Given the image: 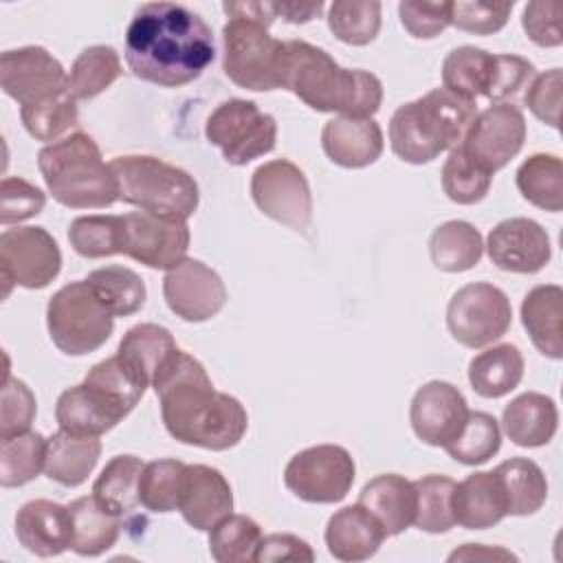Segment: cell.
I'll list each match as a JSON object with an SVG mask.
<instances>
[{
    "label": "cell",
    "mask_w": 563,
    "mask_h": 563,
    "mask_svg": "<svg viewBox=\"0 0 563 563\" xmlns=\"http://www.w3.org/2000/svg\"><path fill=\"white\" fill-rule=\"evenodd\" d=\"M213 57L209 24L185 4L145 2L128 24L125 62L143 81L180 88L198 79Z\"/></svg>",
    "instance_id": "cell-1"
},
{
    "label": "cell",
    "mask_w": 563,
    "mask_h": 563,
    "mask_svg": "<svg viewBox=\"0 0 563 563\" xmlns=\"http://www.w3.org/2000/svg\"><path fill=\"white\" fill-rule=\"evenodd\" d=\"M161 400V416L172 438L183 444L227 451L235 446L249 427L244 405L216 391L205 365L176 350L152 380Z\"/></svg>",
    "instance_id": "cell-2"
},
{
    "label": "cell",
    "mask_w": 563,
    "mask_h": 563,
    "mask_svg": "<svg viewBox=\"0 0 563 563\" xmlns=\"http://www.w3.org/2000/svg\"><path fill=\"white\" fill-rule=\"evenodd\" d=\"M282 88L317 112L372 119L383 103V84L361 68H341L323 48L303 40L284 42Z\"/></svg>",
    "instance_id": "cell-3"
},
{
    "label": "cell",
    "mask_w": 563,
    "mask_h": 563,
    "mask_svg": "<svg viewBox=\"0 0 563 563\" xmlns=\"http://www.w3.org/2000/svg\"><path fill=\"white\" fill-rule=\"evenodd\" d=\"M475 117V101L462 99L446 88H433L424 97L402 103L391 114V150L405 163H431L464 141Z\"/></svg>",
    "instance_id": "cell-4"
},
{
    "label": "cell",
    "mask_w": 563,
    "mask_h": 563,
    "mask_svg": "<svg viewBox=\"0 0 563 563\" xmlns=\"http://www.w3.org/2000/svg\"><path fill=\"white\" fill-rule=\"evenodd\" d=\"M37 167L48 194L64 207L103 209L119 200L114 172L86 132H73L42 147Z\"/></svg>",
    "instance_id": "cell-5"
},
{
    "label": "cell",
    "mask_w": 563,
    "mask_h": 563,
    "mask_svg": "<svg viewBox=\"0 0 563 563\" xmlns=\"http://www.w3.org/2000/svg\"><path fill=\"white\" fill-rule=\"evenodd\" d=\"M119 200L141 211L187 222L198 209L200 194L191 174L156 156L130 154L110 161Z\"/></svg>",
    "instance_id": "cell-6"
},
{
    "label": "cell",
    "mask_w": 563,
    "mask_h": 563,
    "mask_svg": "<svg viewBox=\"0 0 563 563\" xmlns=\"http://www.w3.org/2000/svg\"><path fill=\"white\" fill-rule=\"evenodd\" d=\"M222 68L235 86L255 92L282 88L286 46L268 33L266 24L244 15H229L222 26Z\"/></svg>",
    "instance_id": "cell-7"
},
{
    "label": "cell",
    "mask_w": 563,
    "mask_h": 563,
    "mask_svg": "<svg viewBox=\"0 0 563 563\" xmlns=\"http://www.w3.org/2000/svg\"><path fill=\"white\" fill-rule=\"evenodd\" d=\"M46 325L55 347L68 356L99 350L114 330V317L95 297L86 279L59 288L46 306Z\"/></svg>",
    "instance_id": "cell-8"
},
{
    "label": "cell",
    "mask_w": 563,
    "mask_h": 563,
    "mask_svg": "<svg viewBox=\"0 0 563 563\" xmlns=\"http://www.w3.org/2000/svg\"><path fill=\"white\" fill-rule=\"evenodd\" d=\"M205 136L231 165H246L275 150L277 121L246 99L222 101L207 119Z\"/></svg>",
    "instance_id": "cell-9"
},
{
    "label": "cell",
    "mask_w": 563,
    "mask_h": 563,
    "mask_svg": "<svg viewBox=\"0 0 563 563\" xmlns=\"http://www.w3.org/2000/svg\"><path fill=\"white\" fill-rule=\"evenodd\" d=\"M356 466L339 444L308 446L290 457L284 468L286 488L308 504H336L354 484Z\"/></svg>",
    "instance_id": "cell-10"
},
{
    "label": "cell",
    "mask_w": 563,
    "mask_h": 563,
    "mask_svg": "<svg viewBox=\"0 0 563 563\" xmlns=\"http://www.w3.org/2000/svg\"><path fill=\"white\" fill-rule=\"evenodd\" d=\"M512 323L506 292L486 282L462 286L449 301L446 325L457 343L477 350L501 339Z\"/></svg>",
    "instance_id": "cell-11"
},
{
    "label": "cell",
    "mask_w": 563,
    "mask_h": 563,
    "mask_svg": "<svg viewBox=\"0 0 563 563\" xmlns=\"http://www.w3.org/2000/svg\"><path fill=\"white\" fill-rule=\"evenodd\" d=\"M62 268V253L55 238L42 227L4 229L0 235V271L4 297L11 286L29 290L48 286Z\"/></svg>",
    "instance_id": "cell-12"
},
{
    "label": "cell",
    "mask_w": 563,
    "mask_h": 563,
    "mask_svg": "<svg viewBox=\"0 0 563 563\" xmlns=\"http://www.w3.org/2000/svg\"><path fill=\"white\" fill-rule=\"evenodd\" d=\"M251 196L257 209L292 231L312 222V194L306 174L286 158L260 165L251 176Z\"/></svg>",
    "instance_id": "cell-13"
},
{
    "label": "cell",
    "mask_w": 563,
    "mask_h": 563,
    "mask_svg": "<svg viewBox=\"0 0 563 563\" xmlns=\"http://www.w3.org/2000/svg\"><path fill=\"white\" fill-rule=\"evenodd\" d=\"M0 86L20 108L53 101L68 92V75L44 46L4 51L0 57Z\"/></svg>",
    "instance_id": "cell-14"
},
{
    "label": "cell",
    "mask_w": 563,
    "mask_h": 563,
    "mask_svg": "<svg viewBox=\"0 0 563 563\" xmlns=\"http://www.w3.org/2000/svg\"><path fill=\"white\" fill-rule=\"evenodd\" d=\"M189 227L183 220L161 218L147 211L123 213V249L128 255L150 268L169 271L187 257Z\"/></svg>",
    "instance_id": "cell-15"
},
{
    "label": "cell",
    "mask_w": 563,
    "mask_h": 563,
    "mask_svg": "<svg viewBox=\"0 0 563 563\" xmlns=\"http://www.w3.org/2000/svg\"><path fill=\"white\" fill-rule=\"evenodd\" d=\"M523 141V112L512 103H493L477 112L460 145L479 167L495 174L521 152Z\"/></svg>",
    "instance_id": "cell-16"
},
{
    "label": "cell",
    "mask_w": 563,
    "mask_h": 563,
    "mask_svg": "<svg viewBox=\"0 0 563 563\" xmlns=\"http://www.w3.org/2000/svg\"><path fill=\"white\" fill-rule=\"evenodd\" d=\"M163 297L169 310L189 323L216 317L227 301L222 277L200 260L185 257L163 279Z\"/></svg>",
    "instance_id": "cell-17"
},
{
    "label": "cell",
    "mask_w": 563,
    "mask_h": 563,
    "mask_svg": "<svg viewBox=\"0 0 563 563\" xmlns=\"http://www.w3.org/2000/svg\"><path fill=\"white\" fill-rule=\"evenodd\" d=\"M468 418V405L462 391L446 380L424 383L411 400V429L429 446L451 444Z\"/></svg>",
    "instance_id": "cell-18"
},
{
    "label": "cell",
    "mask_w": 563,
    "mask_h": 563,
    "mask_svg": "<svg viewBox=\"0 0 563 563\" xmlns=\"http://www.w3.org/2000/svg\"><path fill=\"white\" fill-rule=\"evenodd\" d=\"M490 262L508 273H539L552 257L545 229L530 218H508L490 229L486 238Z\"/></svg>",
    "instance_id": "cell-19"
},
{
    "label": "cell",
    "mask_w": 563,
    "mask_h": 563,
    "mask_svg": "<svg viewBox=\"0 0 563 563\" xmlns=\"http://www.w3.org/2000/svg\"><path fill=\"white\" fill-rule=\"evenodd\" d=\"M132 409L106 387L84 378V383L59 394L55 418L59 429L75 435H103L114 429Z\"/></svg>",
    "instance_id": "cell-20"
},
{
    "label": "cell",
    "mask_w": 563,
    "mask_h": 563,
    "mask_svg": "<svg viewBox=\"0 0 563 563\" xmlns=\"http://www.w3.org/2000/svg\"><path fill=\"white\" fill-rule=\"evenodd\" d=\"M178 510L191 528L209 532L233 510V493L227 477L213 466L187 464Z\"/></svg>",
    "instance_id": "cell-21"
},
{
    "label": "cell",
    "mask_w": 563,
    "mask_h": 563,
    "mask_svg": "<svg viewBox=\"0 0 563 563\" xmlns=\"http://www.w3.org/2000/svg\"><path fill=\"white\" fill-rule=\"evenodd\" d=\"M20 545L37 556H57L73 548V517L68 506L48 499L26 501L15 515Z\"/></svg>",
    "instance_id": "cell-22"
},
{
    "label": "cell",
    "mask_w": 563,
    "mask_h": 563,
    "mask_svg": "<svg viewBox=\"0 0 563 563\" xmlns=\"http://www.w3.org/2000/svg\"><path fill=\"white\" fill-rule=\"evenodd\" d=\"M321 145L328 158L347 169H361L378 161L385 141L374 119L334 117L321 130Z\"/></svg>",
    "instance_id": "cell-23"
},
{
    "label": "cell",
    "mask_w": 563,
    "mask_h": 563,
    "mask_svg": "<svg viewBox=\"0 0 563 563\" xmlns=\"http://www.w3.org/2000/svg\"><path fill=\"white\" fill-rule=\"evenodd\" d=\"M508 515V501L499 475L493 471H477L455 484L453 519L466 530H486Z\"/></svg>",
    "instance_id": "cell-24"
},
{
    "label": "cell",
    "mask_w": 563,
    "mask_h": 563,
    "mask_svg": "<svg viewBox=\"0 0 563 563\" xmlns=\"http://www.w3.org/2000/svg\"><path fill=\"white\" fill-rule=\"evenodd\" d=\"M387 532L361 504L336 510L325 526L328 552L339 561H365L378 552Z\"/></svg>",
    "instance_id": "cell-25"
},
{
    "label": "cell",
    "mask_w": 563,
    "mask_h": 563,
    "mask_svg": "<svg viewBox=\"0 0 563 563\" xmlns=\"http://www.w3.org/2000/svg\"><path fill=\"white\" fill-rule=\"evenodd\" d=\"M521 323L532 345L550 358L563 356V288L534 286L521 301Z\"/></svg>",
    "instance_id": "cell-26"
},
{
    "label": "cell",
    "mask_w": 563,
    "mask_h": 563,
    "mask_svg": "<svg viewBox=\"0 0 563 563\" xmlns=\"http://www.w3.org/2000/svg\"><path fill=\"white\" fill-rule=\"evenodd\" d=\"M358 504L365 506L383 523L387 537H394L413 523L416 488L413 482L405 479L402 475H376L363 486Z\"/></svg>",
    "instance_id": "cell-27"
},
{
    "label": "cell",
    "mask_w": 563,
    "mask_h": 563,
    "mask_svg": "<svg viewBox=\"0 0 563 563\" xmlns=\"http://www.w3.org/2000/svg\"><path fill=\"white\" fill-rule=\"evenodd\" d=\"M501 424L517 446H543L556 433L559 411L545 394L526 391L504 407Z\"/></svg>",
    "instance_id": "cell-28"
},
{
    "label": "cell",
    "mask_w": 563,
    "mask_h": 563,
    "mask_svg": "<svg viewBox=\"0 0 563 563\" xmlns=\"http://www.w3.org/2000/svg\"><path fill=\"white\" fill-rule=\"evenodd\" d=\"M99 455L101 442L97 435H75L59 429L48 438L44 473L48 479L75 488L95 471Z\"/></svg>",
    "instance_id": "cell-29"
},
{
    "label": "cell",
    "mask_w": 563,
    "mask_h": 563,
    "mask_svg": "<svg viewBox=\"0 0 563 563\" xmlns=\"http://www.w3.org/2000/svg\"><path fill=\"white\" fill-rule=\"evenodd\" d=\"M176 350L178 345L167 328L156 323H139L123 334L117 356L136 380L150 387L158 369Z\"/></svg>",
    "instance_id": "cell-30"
},
{
    "label": "cell",
    "mask_w": 563,
    "mask_h": 563,
    "mask_svg": "<svg viewBox=\"0 0 563 563\" xmlns=\"http://www.w3.org/2000/svg\"><path fill=\"white\" fill-rule=\"evenodd\" d=\"M523 378V354L517 345L499 343L468 363V380L482 398H501Z\"/></svg>",
    "instance_id": "cell-31"
},
{
    "label": "cell",
    "mask_w": 563,
    "mask_h": 563,
    "mask_svg": "<svg viewBox=\"0 0 563 563\" xmlns=\"http://www.w3.org/2000/svg\"><path fill=\"white\" fill-rule=\"evenodd\" d=\"M484 253L482 233L464 220L440 224L429 238V255L435 268L444 273H464L479 264Z\"/></svg>",
    "instance_id": "cell-32"
},
{
    "label": "cell",
    "mask_w": 563,
    "mask_h": 563,
    "mask_svg": "<svg viewBox=\"0 0 563 563\" xmlns=\"http://www.w3.org/2000/svg\"><path fill=\"white\" fill-rule=\"evenodd\" d=\"M73 517V550L79 556H99L121 534V519L103 510L95 497H79L68 504Z\"/></svg>",
    "instance_id": "cell-33"
},
{
    "label": "cell",
    "mask_w": 563,
    "mask_h": 563,
    "mask_svg": "<svg viewBox=\"0 0 563 563\" xmlns=\"http://www.w3.org/2000/svg\"><path fill=\"white\" fill-rule=\"evenodd\" d=\"M143 466L136 455H114L92 484L95 501L117 517L134 510L141 504L139 479Z\"/></svg>",
    "instance_id": "cell-34"
},
{
    "label": "cell",
    "mask_w": 563,
    "mask_h": 563,
    "mask_svg": "<svg viewBox=\"0 0 563 563\" xmlns=\"http://www.w3.org/2000/svg\"><path fill=\"white\" fill-rule=\"evenodd\" d=\"M493 66L495 55L484 48H453L442 62V88L468 101H475L479 95L486 97L493 79Z\"/></svg>",
    "instance_id": "cell-35"
},
{
    "label": "cell",
    "mask_w": 563,
    "mask_h": 563,
    "mask_svg": "<svg viewBox=\"0 0 563 563\" xmlns=\"http://www.w3.org/2000/svg\"><path fill=\"white\" fill-rule=\"evenodd\" d=\"M501 479L508 515L526 517L534 515L548 499V479L541 466L528 457H510L495 466Z\"/></svg>",
    "instance_id": "cell-36"
},
{
    "label": "cell",
    "mask_w": 563,
    "mask_h": 563,
    "mask_svg": "<svg viewBox=\"0 0 563 563\" xmlns=\"http://www.w3.org/2000/svg\"><path fill=\"white\" fill-rule=\"evenodd\" d=\"M95 297L108 308L112 317H130L145 303L147 290L139 273L128 266H103L86 277Z\"/></svg>",
    "instance_id": "cell-37"
},
{
    "label": "cell",
    "mask_w": 563,
    "mask_h": 563,
    "mask_svg": "<svg viewBox=\"0 0 563 563\" xmlns=\"http://www.w3.org/2000/svg\"><path fill=\"white\" fill-rule=\"evenodd\" d=\"M517 189L521 196L545 211L563 209V163L556 154H532L517 169Z\"/></svg>",
    "instance_id": "cell-38"
},
{
    "label": "cell",
    "mask_w": 563,
    "mask_h": 563,
    "mask_svg": "<svg viewBox=\"0 0 563 563\" xmlns=\"http://www.w3.org/2000/svg\"><path fill=\"white\" fill-rule=\"evenodd\" d=\"M46 444L37 431H24L18 435L0 438V484L2 488H15L33 482L46 464Z\"/></svg>",
    "instance_id": "cell-39"
},
{
    "label": "cell",
    "mask_w": 563,
    "mask_h": 563,
    "mask_svg": "<svg viewBox=\"0 0 563 563\" xmlns=\"http://www.w3.org/2000/svg\"><path fill=\"white\" fill-rule=\"evenodd\" d=\"M121 59L112 46H88L77 55L70 66L68 95L75 101L92 99L110 88L121 77Z\"/></svg>",
    "instance_id": "cell-40"
},
{
    "label": "cell",
    "mask_w": 563,
    "mask_h": 563,
    "mask_svg": "<svg viewBox=\"0 0 563 563\" xmlns=\"http://www.w3.org/2000/svg\"><path fill=\"white\" fill-rule=\"evenodd\" d=\"M416 488V517L413 526L440 534L455 526L453 519V490L455 482L446 475H424L413 482Z\"/></svg>",
    "instance_id": "cell-41"
},
{
    "label": "cell",
    "mask_w": 563,
    "mask_h": 563,
    "mask_svg": "<svg viewBox=\"0 0 563 563\" xmlns=\"http://www.w3.org/2000/svg\"><path fill=\"white\" fill-rule=\"evenodd\" d=\"M73 251L88 260L121 255L123 216H81L68 227Z\"/></svg>",
    "instance_id": "cell-42"
},
{
    "label": "cell",
    "mask_w": 563,
    "mask_h": 563,
    "mask_svg": "<svg viewBox=\"0 0 563 563\" xmlns=\"http://www.w3.org/2000/svg\"><path fill=\"white\" fill-rule=\"evenodd\" d=\"M262 528L246 515H229L209 530V552L218 563L255 561Z\"/></svg>",
    "instance_id": "cell-43"
},
{
    "label": "cell",
    "mask_w": 563,
    "mask_h": 563,
    "mask_svg": "<svg viewBox=\"0 0 563 563\" xmlns=\"http://www.w3.org/2000/svg\"><path fill=\"white\" fill-rule=\"evenodd\" d=\"M185 468L180 460H154L143 466L139 479V501L152 512L178 510Z\"/></svg>",
    "instance_id": "cell-44"
},
{
    "label": "cell",
    "mask_w": 563,
    "mask_h": 563,
    "mask_svg": "<svg viewBox=\"0 0 563 563\" xmlns=\"http://www.w3.org/2000/svg\"><path fill=\"white\" fill-rule=\"evenodd\" d=\"M501 446L499 422L484 411H468L460 435L444 451L460 464L477 466L488 462Z\"/></svg>",
    "instance_id": "cell-45"
},
{
    "label": "cell",
    "mask_w": 563,
    "mask_h": 563,
    "mask_svg": "<svg viewBox=\"0 0 563 563\" xmlns=\"http://www.w3.org/2000/svg\"><path fill=\"white\" fill-rule=\"evenodd\" d=\"M380 2L336 0L328 9L330 31L350 46H367L380 31Z\"/></svg>",
    "instance_id": "cell-46"
},
{
    "label": "cell",
    "mask_w": 563,
    "mask_h": 563,
    "mask_svg": "<svg viewBox=\"0 0 563 563\" xmlns=\"http://www.w3.org/2000/svg\"><path fill=\"white\" fill-rule=\"evenodd\" d=\"M493 183V174L479 167L462 145L449 152V158L442 167V189L449 200L457 205H475L479 202Z\"/></svg>",
    "instance_id": "cell-47"
},
{
    "label": "cell",
    "mask_w": 563,
    "mask_h": 563,
    "mask_svg": "<svg viewBox=\"0 0 563 563\" xmlns=\"http://www.w3.org/2000/svg\"><path fill=\"white\" fill-rule=\"evenodd\" d=\"M26 132L37 141H57L66 130L77 125V101L66 92L53 101L20 108Z\"/></svg>",
    "instance_id": "cell-48"
},
{
    "label": "cell",
    "mask_w": 563,
    "mask_h": 563,
    "mask_svg": "<svg viewBox=\"0 0 563 563\" xmlns=\"http://www.w3.org/2000/svg\"><path fill=\"white\" fill-rule=\"evenodd\" d=\"M515 2H451V24L475 35H490L506 26Z\"/></svg>",
    "instance_id": "cell-49"
},
{
    "label": "cell",
    "mask_w": 563,
    "mask_h": 563,
    "mask_svg": "<svg viewBox=\"0 0 563 563\" xmlns=\"http://www.w3.org/2000/svg\"><path fill=\"white\" fill-rule=\"evenodd\" d=\"M37 405L33 391L20 378H4L2 409H0V438L31 431Z\"/></svg>",
    "instance_id": "cell-50"
},
{
    "label": "cell",
    "mask_w": 563,
    "mask_h": 563,
    "mask_svg": "<svg viewBox=\"0 0 563 563\" xmlns=\"http://www.w3.org/2000/svg\"><path fill=\"white\" fill-rule=\"evenodd\" d=\"M561 90H563V73L561 68H550L541 75H534L530 86L526 88V106L530 112L548 123L550 128H559L561 123Z\"/></svg>",
    "instance_id": "cell-51"
},
{
    "label": "cell",
    "mask_w": 563,
    "mask_h": 563,
    "mask_svg": "<svg viewBox=\"0 0 563 563\" xmlns=\"http://www.w3.org/2000/svg\"><path fill=\"white\" fill-rule=\"evenodd\" d=\"M405 31L418 40H431L451 24V2H411L398 4Z\"/></svg>",
    "instance_id": "cell-52"
},
{
    "label": "cell",
    "mask_w": 563,
    "mask_h": 563,
    "mask_svg": "<svg viewBox=\"0 0 563 563\" xmlns=\"http://www.w3.org/2000/svg\"><path fill=\"white\" fill-rule=\"evenodd\" d=\"M44 205H46V196L40 187L11 176L2 180L0 222L4 227L37 216L44 209Z\"/></svg>",
    "instance_id": "cell-53"
},
{
    "label": "cell",
    "mask_w": 563,
    "mask_h": 563,
    "mask_svg": "<svg viewBox=\"0 0 563 563\" xmlns=\"http://www.w3.org/2000/svg\"><path fill=\"white\" fill-rule=\"evenodd\" d=\"M534 75H537L534 66L526 57L495 55L493 79H490L486 99H490L495 103H504V99L515 97L519 90L528 88L530 81L534 79Z\"/></svg>",
    "instance_id": "cell-54"
},
{
    "label": "cell",
    "mask_w": 563,
    "mask_h": 563,
    "mask_svg": "<svg viewBox=\"0 0 563 563\" xmlns=\"http://www.w3.org/2000/svg\"><path fill=\"white\" fill-rule=\"evenodd\" d=\"M523 31L539 46H561V4L559 2H528L521 18Z\"/></svg>",
    "instance_id": "cell-55"
},
{
    "label": "cell",
    "mask_w": 563,
    "mask_h": 563,
    "mask_svg": "<svg viewBox=\"0 0 563 563\" xmlns=\"http://www.w3.org/2000/svg\"><path fill=\"white\" fill-rule=\"evenodd\" d=\"M257 563H271V561H314L312 548L288 532H275L268 537H262L257 550H255Z\"/></svg>",
    "instance_id": "cell-56"
},
{
    "label": "cell",
    "mask_w": 563,
    "mask_h": 563,
    "mask_svg": "<svg viewBox=\"0 0 563 563\" xmlns=\"http://www.w3.org/2000/svg\"><path fill=\"white\" fill-rule=\"evenodd\" d=\"M275 15H282L284 20L292 24L310 22L323 11V2H273Z\"/></svg>",
    "instance_id": "cell-57"
},
{
    "label": "cell",
    "mask_w": 563,
    "mask_h": 563,
    "mask_svg": "<svg viewBox=\"0 0 563 563\" xmlns=\"http://www.w3.org/2000/svg\"><path fill=\"white\" fill-rule=\"evenodd\" d=\"M477 556H488V559H515V554L506 552V550H482L479 545L475 543H466L462 550H455L449 561H455V559H477Z\"/></svg>",
    "instance_id": "cell-58"
}]
</instances>
